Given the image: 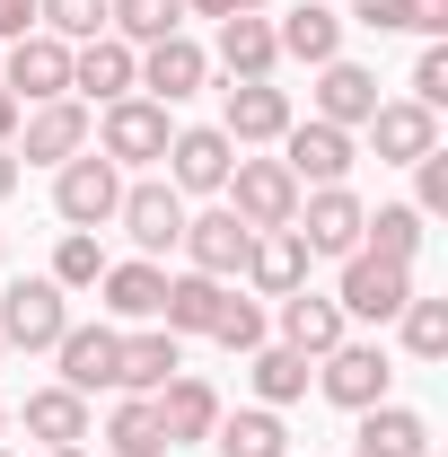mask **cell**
<instances>
[{
    "instance_id": "30",
    "label": "cell",
    "mask_w": 448,
    "mask_h": 457,
    "mask_svg": "<svg viewBox=\"0 0 448 457\" xmlns=\"http://www.w3.org/2000/svg\"><path fill=\"white\" fill-rule=\"evenodd\" d=\"M273 62H281L273 18H220V71L228 79H273Z\"/></svg>"
},
{
    "instance_id": "7",
    "label": "cell",
    "mask_w": 448,
    "mask_h": 457,
    "mask_svg": "<svg viewBox=\"0 0 448 457\" xmlns=\"http://www.w3.org/2000/svg\"><path fill=\"white\" fill-rule=\"evenodd\" d=\"M361 220H369V203H361L352 185H308L290 228H299L308 255H361Z\"/></svg>"
},
{
    "instance_id": "50",
    "label": "cell",
    "mask_w": 448,
    "mask_h": 457,
    "mask_svg": "<svg viewBox=\"0 0 448 457\" xmlns=\"http://www.w3.org/2000/svg\"><path fill=\"white\" fill-rule=\"evenodd\" d=\"M0 457H9V449H0Z\"/></svg>"
},
{
    "instance_id": "41",
    "label": "cell",
    "mask_w": 448,
    "mask_h": 457,
    "mask_svg": "<svg viewBox=\"0 0 448 457\" xmlns=\"http://www.w3.org/2000/svg\"><path fill=\"white\" fill-rule=\"evenodd\" d=\"M395 27H413V36H448V0H395Z\"/></svg>"
},
{
    "instance_id": "21",
    "label": "cell",
    "mask_w": 448,
    "mask_h": 457,
    "mask_svg": "<svg viewBox=\"0 0 448 457\" xmlns=\"http://www.w3.org/2000/svg\"><path fill=\"white\" fill-rule=\"evenodd\" d=\"M343 335H352V317H343L326 290H290V299H281V343H290L299 361H326Z\"/></svg>"
},
{
    "instance_id": "45",
    "label": "cell",
    "mask_w": 448,
    "mask_h": 457,
    "mask_svg": "<svg viewBox=\"0 0 448 457\" xmlns=\"http://www.w3.org/2000/svg\"><path fill=\"white\" fill-rule=\"evenodd\" d=\"M9 194H18V159L0 150V203H9Z\"/></svg>"
},
{
    "instance_id": "6",
    "label": "cell",
    "mask_w": 448,
    "mask_h": 457,
    "mask_svg": "<svg viewBox=\"0 0 448 457\" xmlns=\"http://www.w3.org/2000/svg\"><path fill=\"white\" fill-rule=\"evenodd\" d=\"M220 194H228V212L246 228H290L299 220V176L281 168V159H237Z\"/></svg>"
},
{
    "instance_id": "22",
    "label": "cell",
    "mask_w": 448,
    "mask_h": 457,
    "mask_svg": "<svg viewBox=\"0 0 448 457\" xmlns=\"http://www.w3.org/2000/svg\"><path fill=\"white\" fill-rule=\"evenodd\" d=\"M308 246H299V228H255V246H246V282L264 290V299H290V290H308Z\"/></svg>"
},
{
    "instance_id": "25",
    "label": "cell",
    "mask_w": 448,
    "mask_h": 457,
    "mask_svg": "<svg viewBox=\"0 0 448 457\" xmlns=\"http://www.w3.org/2000/svg\"><path fill=\"white\" fill-rule=\"evenodd\" d=\"M18 422H27V440H45V449H79L88 440V396L79 387H36V396L18 404Z\"/></svg>"
},
{
    "instance_id": "26",
    "label": "cell",
    "mask_w": 448,
    "mask_h": 457,
    "mask_svg": "<svg viewBox=\"0 0 448 457\" xmlns=\"http://www.w3.org/2000/svg\"><path fill=\"white\" fill-rule=\"evenodd\" d=\"M352 449L361 457H431V422L413 404H369L361 431H352Z\"/></svg>"
},
{
    "instance_id": "47",
    "label": "cell",
    "mask_w": 448,
    "mask_h": 457,
    "mask_svg": "<svg viewBox=\"0 0 448 457\" xmlns=\"http://www.w3.org/2000/svg\"><path fill=\"white\" fill-rule=\"evenodd\" d=\"M0 431H9V404H0Z\"/></svg>"
},
{
    "instance_id": "10",
    "label": "cell",
    "mask_w": 448,
    "mask_h": 457,
    "mask_svg": "<svg viewBox=\"0 0 448 457\" xmlns=\"http://www.w3.org/2000/svg\"><path fill=\"white\" fill-rule=\"evenodd\" d=\"M0 88H9L18 106H27V97H36V106H45V97H71V45L45 36V27H27V36L0 54Z\"/></svg>"
},
{
    "instance_id": "28",
    "label": "cell",
    "mask_w": 448,
    "mask_h": 457,
    "mask_svg": "<svg viewBox=\"0 0 448 457\" xmlns=\"http://www.w3.org/2000/svg\"><path fill=\"white\" fill-rule=\"evenodd\" d=\"M212 449H220V457H290V431H281L273 404H237V413L220 404V422H212Z\"/></svg>"
},
{
    "instance_id": "34",
    "label": "cell",
    "mask_w": 448,
    "mask_h": 457,
    "mask_svg": "<svg viewBox=\"0 0 448 457\" xmlns=\"http://www.w3.org/2000/svg\"><path fill=\"white\" fill-rule=\"evenodd\" d=\"M361 246L387 255V264H413V255H422V212H413V203H378V212L361 220Z\"/></svg>"
},
{
    "instance_id": "23",
    "label": "cell",
    "mask_w": 448,
    "mask_h": 457,
    "mask_svg": "<svg viewBox=\"0 0 448 457\" xmlns=\"http://www.w3.org/2000/svg\"><path fill=\"white\" fill-rule=\"evenodd\" d=\"M114 352H123V335H114V326H62V343H54L62 387H79V396L114 387Z\"/></svg>"
},
{
    "instance_id": "14",
    "label": "cell",
    "mask_w": 448,
    "mask_h": 457,
    "mask_svg": "<svg viewBox=\"0 0 448 457\" xmlns=\"http://www.w3.org/2000/svg\"><path fill=\"white\" fill-rule=\"evenodd\" d=\"M352 159H361V150H352V132L317 123V114L281 132V168L299 176V194H308V185H343V176H352Z\"/></svg>"
},
{
    "instance_id": "33",
    "label": "cell",
    "mask_w": 448,
    "mask_h": 457,
    "mask_svg": "<svg viewBox=\"0 0 448 457\" xmlns=\"http://www.w3.org/2000/svg\"><path fill=\"white\" fill-rule=\"evenodd\" d=\"M106 449H114V457H168L159 404H150V396H123V404L106 413Z\"/></svg>"
},
{
    "instance_id": "46",
    "label": "cell",
    "mask_w": 448,
    "mask_h": 457,
    "mask_svg": "<svg viewBox=\"0 0 448 457\" xmlns=\"http://www.w3.org/2000/svg\"><path fill=\"white\" fill-rule=\"evenodd\" d=\"M45 457H88V449H45Z\"/></svg>"
},
{
    "instance_id": "36",
    "label": "cell",
    "mask_w": 448,
    "mask_h": 457,
    "mask_svg": "<svg viewBox=\"0 0 448 457\" xmlns=\"http://www.w3.org/2000/svg\"><path fill=\"white\" fill-rule=\"evenodd\" d=\"M106 9L114 0H36V27L62 45H88V36H106Z\"/></svg>"
},
{
    "instance_id": "19",
    "label": "cell",
    "mask_w": 448,
    "mask_h": 457,
    "mask_svg": "<svg viewBox=\"0 0 448 457\" xmlns=\"http://www.w3.org/2000/svg\"><path fill=\"white\" fill-rule=\"evenodd\" d=\"M150 404H159V431H168V449L212 440V422H220V387H212V378H194V370H176V378H168Z\"/></svg>"
},
{
    "instance_id": "13",
    "label": "cell",
    "mask_w": 448,
    "mask_h": 457,
    "mask_svg": "<svg viewBox=\"0 0 448 457\" xmlns=\"http://www.w3.org/2000/svg\"><path fill=\"white\" fill-rule=\"evenodd\" d=\"M228 168H237V141H228L220 123H185L168 141V185L176 194H220Z\"/></svg>"
},
{
    "instance_id": "3",
    "label": "cell",
    "mask_w": 448,
    "mask_h": 457,
    "mask_svg": "<svg viewBox=\"0 0 448 457\" xmlns=\"http://www.w3.org/2000/svg\"><path fill=\"white\" fill-rule=\"evenodd\" d=\"M395 387V361H387V343H352L343 335L326 361H317V396L343 404V413H369V404H387Z\"/></svg>"
},
{
    "instance_id": "1",
    "label": "cell",
    "mask_w": 448,
    "mask_h": 457,
    "mask_svg": "<svg viewBox=\"0 0 448 457\" xmlns=\"http://www.w3.org/2000/svg\"><path fill=\"white\" fill-rule=\"evenodd\" d=\"M62 326H71V290L54 273H27V282L0 290V343L9 352H54Z\"/></svg>"
},
{
    "instance_id": "5",
    "label": "cell",
    "mask_w": 448,
    "mask_h": 457,
    "mask_svg": "<svg viewBox=\"0 0 448 457\" xmlns=\"http://www.w3.org/2000/svg\"><path fill=\"white\" fill-rule=\"evenodd\" d=\"M114 203H123V168H114L106 150H79V159H62V168H54V212L71 228H106Z\"/></svg>"
},
{
    "instance_id": "9",
    "label": "cell",
    "mask_w": 448,
    "mask_h": 457,
    "mask_svg": "<svg viewBox=\"0 0 448 457\" xmlns=\"http://www.w3.org/2000/svg\"><path fill=\"white\" fill-rule=\"evenodd\" d=\"M114 220H123V237L159 264L176 237H185V194H176L168 176H141V185H123V203H114Z\"/></svg>"
},
{
    "instance_id": "39",
    "label": "cell",
    "mask_w": 448,
    "mask_h": 457,
    "mask_svg": "<svg viewBox=\"0 0 448 457\" xmlns=\"http://www.w3.org/2000/svg\"><path fill=\"white\" fill-rule=\"evenodd\" d=\"M413 212H422V220L448 212V150H422V159H413Z\"/></svg>"
},
{
    "instance_id": "32",
    "label": "cell",
    "mask_w": 448,
    "mask_h": 457,
    "mask_svg": "<svg viewBox=\"0 0 448 457\" xmlns=\"http://www.w3.org/2000/svg\"><path fill=\"white\" fill-rule=\"evenodd\" d=\"M106 36H123L132 54H141V45H168V36H185V0H114Z\"/></svg>"
},
{
    "instance_id": "12",
    "label": "cell",
    "mask_w": 448,
    "mask_h": 457,
    "mask_svg": "<svg viewBox=\"0 0 448 457\" xmlns=\"http://www.w3.org/2000/svg\"><path fill=\"white\" fill-rule=\"evenodd\" d=\"M176 246H185V264H194V273H212V282H228V273H246V246H255V228L237 220V212H185V237H176Z\"/></svg>"
},
{
    "instance_id": "31",
    "label": "cell",
    "mask_w": 448,
    "mask_h": 457,
    "mask_svg": "<svg viewBox=\"0 0 448 457\" xmlns=\"http://www.w3.org/2000/svg\"><path fill=\"white\" fill-rule=\"evenodd\" d=\"M246 378H255V404H273V413L308 396V361H299L290 343H255V352H246Z\"/></svg>"
},
{
    "instance_id": "18",
    "label": "cell",
    "mask_w": 448,
    "mask_h": 457,
    "mask_svg": "<svg viewBox=\"0 0 448 457\" xmlns=\"http://www.w3.org/2000/svg\"><path fill=\"white\" fill-rule=\"evenodd\" d=\"M71 88L97 97V106H114V97L141 88V54H132L123 36H88V45H71Z\"/></svg>"
},
{
    "instance_id": "48",
    "label": "cell",
    "mask_w": 448,
    "mask_h": 457,
    "mask_svg": "<svg viewBox=\"0 0 448 457\" xmlns=\"http://www.w3.org/2000/svg\"><path fill=\"white\" fill-rule=\"evenodd\" d=\"M0 370H9V343H0Z\"/></svg>"
},
{
    "instance_id": "35",
    "label": "cell",
    "mask_w": 448,
    "mask_h": 457,
    "mask_svg": "<svg viewBox=\"0 0 448 457\" xmlns=\"http://www.w3.org/2000/svg\"><path fill=\"white\" fill-rule=\"evenodd\" d=\"M395 326H404V352H413V361H448V299H422V290H413V299L395 308Z\"/></svg>"
},
{
    "instance_id": "15",
    "label": "cell",
    "mask_w": 448,
    "mask_h": 457,
    "mask_svg": "<svg viewBox=\"0 0 448 457\" xmlns=\"http://www.w3.org/2000/svg\"><path fill=\"white\" fill-rule=\"evenodd\" d=\"M203 88H212V54H203L194 36L141 45V97H159V106H185V97H203Z\"/></svg>"
},
{
    "instance_id": "27",
    "label": "cell",
    "mask_w": 448,
    "mask_h": 457,
    "mask_svg": "<svg viewBox=\"0 0 448 457\" xmlns=\"http://www.w3.org/2000/svg\"><path fill=\"white\" fill-rule=\"evenodd\" d=\"M228 308V282H212V273H168V299H159V326L168 335H212Z\"/></svg>"
},
{
    "instance_id": "16",
    "label": "cell",
    "mask_w": 448,
    "mask_h": 457,
    "mask_svg": "<svg viewBox=\"0 0 448 457\" xmlns=\"http://www.w3.org/2000/svg\"><path fill=\"white\" fill-rule=\"evenodd\" d=\"M176 370H185V335L141 326V335H123V352H114V396H159Z\"/></svg>"
},
{
    "instance_id": "2",
    "label": "cell",
    "mask_w": 448,
    "mask_h": 457,
    "mask_svg": "<svg viewBox=\"0 0 448 457\" xmlns=\"http://www.w3.org/2000/svg\"><path fill=\"white\" fill-rule=\"evenodd\" d=\"M168 141H176V123H168V106L159 97H114L106 114H97V150H106L114 168H159L168 159Z\"/></svg>"
},
{
    "instance_id": "40",
    "label": "cell",
    "mask_w": 448,
    "mask_h": 457,
    "mask_svg": "<svg viewBox=\"0 0 448 457\" xmlns=\"http://www.w3.org/2000/svg\"><path fill=\"white\" fill-rule=\"evenodd\" d=\"M413 106H448V45H422V62H413Z\"/></svg>"
},
{
    "instance_id": "11",
    "label": "cell",
    "mask_w": 448,
    "mask_h": 457,
    "mask_svg": "<svg viewBox=\"0 0 448 457\" xmlns=\"http://www.w3.org/2000/svg\"><path fill=\"white\" fill-rule=\"evenodd\" d=\"M299 114H290V88H273V79H228L220 88V132L237 141V150H255V141H281Z\"/></svg>"
},
{
    "instance_id": "4",
    "label": "cell",
    "mask_w": 448,
    "mask_h": 457,
    "mask_svg": "<svg viewBox=\"0 0 448 457\" xmlns=\"http://www.w3.org/2000/svg\"><path fill=\"white\" fill-rule=\"evenodd\" d=\"M97 141V114L79 106V97H45V106L18 114V150L9 159H27V168H62V159H79Z\"/></svg>"
},
{
    "instance_id": "38",
    "label": "cell",
    "mask_w": 448,
    "mask_h": 457,
    "mask_svg": "<svg viewBox=\"0 0 448 457\" xmlns=\"http://www.w3.org/2000/svg\"><path fill=\"white\" fill-rule=\"evenodd\" d=\"M264 335H273V326H264V308L228 290V308H220V326H212V343H220V352H255Z\"/></svg>"
},
{
    "instance_id": "49",
    "label": "cell",
    "mask_w": 448,
    "mask_h": 457,
    "mask_svg": "<svg viewBox=\"0 0 448 457\" xmlns=\"http://www.w3.org/2000/svg\"><path fill=\"white\" fill-rule=\"evenodd\" d=\"M0 255H9V237H0Z\"/></svg>"
},
{
    "instance_id": "37",
    "label": "cell",
    "mask_w": 448,
    "mask_h": 457,
    "mask_svg": "<svg viewBox=\"0 0 448 457\" xmlns=\"http://www.w3.org/2000/svg\"><path fill=\"white\" fill-rule=\"evenodd\" d=\"M97 273H106V246H97V228H62V246H54V282H62V290H97Z\"/></svg>"
},
{
    "instance_id": "29",
    "label": "cell",
    "mask_w": 448,
    "mask_h": 457,
    "mask_svg": "<svg viewBox=\"0 0 448 457\" xmlns=\"http://www.w3.org/2000/svg\"><path fill=\"white\" fill-rule=\"evenodd\" d=\"M273 45L290 62H308V71H317V62H343V18H335V9H317V0H299L290 18H273Z\"/></svg>"
},
{
    "instance_id": "43",
    "label": "cell",
    "mask_w": 448,
    "mask_h": 457,
    "mask_svg": "<svg viewBox=\"0 0 448 457\" xmlns=\"http://www.w3.org/2000/svg\"><path fill=\"white\" fill-rule=\"evenodd\" d=\"M185 9H203V18H264L273 0H185Z\"/></svg>"
},
{
    "instance_id": "20",
    "label": "cell",
    "mask_w": 448,
    "mask_h": 457,
    "mask_svg": "<svg viewBox=\"0 0 448 457\" xmlns=\"http://www.w3.org/2000/svg\"><path fill=\"white\" fill-rule=\"evenodd\" d=\"M369 114H378V71H361V62H317V123L361 132Z\"/></svg>"
},
{
    "instance_id": "24",
    "label": "cell",
    "mask_w": 448,
    "mask_h": 457,
    "mask_svg": "<svg viewBox=\"0 0 448 457\" xmlns=\"http://www.w3.org/2000/svg\"><path fill=\"white\" fill-rule=\"evenodd\" d=\"M97 290H106V317H123V326H159L168 273H159L150 255H132V264H106V273H97Z\"/></svg>"
},
{
    "instance_id": "42",
    "label": "cell",
    "mask_w": 448,
    "mask_h": 457,
    "mask_svg": "<svg viewBox=\"0 0 448 457\" xmlns=\"http://www.w3.org/2000/svg\"><path fill=\"white\" fill-rule=\"evenodd\" d=\"M27 27H36V0H0V45H18Z\"/></svg>"
},
{
    "instance_id": "8",
    "label": "cell",
    "mask_w": 448,
    "mask_h": 457,
    "mask_svg": "<svg viewBox=\"0 0 448 457\" xmlns=\"http://www.w3.org/2000/svg\"><path fill=\"white\" fill-rule=\"evenodd\" d=\"M413 299V264H387V255H343V282H335V308L343 317H369V326H387L395 308Z\"/></svg>"
},
{
    "instance_id": "44",
    "label": "cell",
    "mask_w": 448,
    "mask_h": 457,
    "mask_svg": "<svg viewBox=\"0 0 448 457\" xmlns=\"http://www.w3.org/2000/svg\"><path fill=\"white\" fill-rule=\"evenodd\" d=\"M352 27H378V36H387V27H395V0H352Z\"/></svg>"
},
{
    "instance_id": "17",
    "label": "cell",
    "mask_w": 448,
    "mask_h": 457,
    "mask_svg": "<svg viewBox=\"0 0 448 457\" xmlns=\"http://www.w3.org/2000/svg\"><path fill=\"white\" fill-rule=\"evenodd\" d=\"M361 132L378 141V168H413L422 150H440V114L413 106V97H378V114H369Z\"/></svg>"
}]
</instances>
